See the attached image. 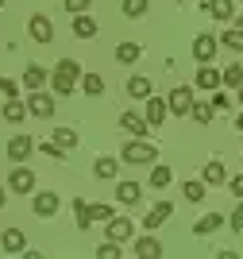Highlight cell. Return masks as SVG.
<instances>
[{
  "label": "cell",
  "mask_w": 243,
  "mask_h": 259,
  "mask_svg": "<svg viewBox=\"0 0 243 259\" xmlns=\"http://www.w3.org/2000/svg\"><path fill=\"white\" fill-rule=\"evenodd\" d=\"M77 77H81V66H77V58H62V62L54 66L51 89L58 93V97H70V93L77 89Z\"/></svg>",
  "instance_id": "1"
},
{
  "label": "cell",
  "mask_w": 243,
  "mask_h": 259,
  "mask_svg": "<svg viewBox=\"0 0 243 259\" xmlns=\"http://www.w3.org/2000/svg\"><path fill=\"white\" fill-rule=\"evenodd\" d=\"M155 155H159V147L135 136V140H131V143L124 147V155H120V159H124V162H131V166H139V162H155Z\"/></svg>",
  "instance_id": "2"
},
{
  "label": "cell",
  "mask_w": 243,
  "mask_h": 259,
  "mask_svg": "<svg viewBox=\"0 0 243 259\" xmlns=\"http://www.w3.org/2000/svg\"><path fill=\"white\" fill-rule=\"evenodd\" d=\"M27 112L39 120H51L54 116V97L46 93V89H31V97H27Z\"/></svg>",
  "instance_id": "3"
},
{
  "label": "cell",
  "mask_w": 243,
  "mask_h": 259,
  "mask_svg": "<svg viewBox=\"0 0 243 259\" xmlns=\"http://www.w3.org/2000/svg\"><path fill=\"white\" fill-rule=\"evenodd\" d=\"M216 47H220L216 35H197V39H193V58H197V62H212V58H216Z\"/></svg>",
  "instance_id": "4"
},
{
  "label": "cell",
  "mask_w": 243,
  "mask_h": 259,
  "mask_svg": "<svg viewBox=\"0 0 243 259\" xmlns=\"http://www.w3.org/2000/svg\"><path fill=\"white\" fill-rule=\"evenodd\" d=\"M27 31H31L35 43H51V39H54V23L46 20V16H39V12H35L31 20H27Z\"/></svg>",
  "instance_id": "5"
},
{
  "label": "cell",
  "mask_w": 243,
  "mask_h": 259,
  "mask_svg": "<svg viewBox=\"0 0 243 259\" xmlns=\"http://www.w3.org/2000/svg\"><path fill=\"white\" fill-rule=\"evenodd\" d=\"M166 105H170V112H178V116H189V108H193V89H189V85L174 89Z\"/></svg>",
  "instance_id": "6"
},
{
  "label": "cell",
  "mask_w": 243,
  "mask_h": 259,
  "mask_svg": "<svg viewBox=\"0 0 243 259\" xmlns=\"http://www.w3.org/2000/svg\"><path fill=\"white\" fill-rule=\"evenodd\" d=\"M131 232H135V225H131V217H112V221H108V240H116V244H124V240H131Z\"/></svg>",
  "instance_id": "7"
},
{
  "label": "cell",
  "mask_w": 243,
  "mask_h": 259,
  "mask_svg": "<svg viewBox=\"0 0 243 259\" xmlns=\"http://www.w3.org/2000/svg\"><path fill=\"white\" fill-rule=\"evenodd\" d=\"M8 190H12V194H31V190H35V174L23 170V166H20V170H12L8 174Z\"/></svg>",
  "instance_id": "8"
},
{
  "label": "cell",
  "mask_w": 243,
  "mask_h": 259,
  "mask_svg": "<svg viewBox=\"0 0 243 259\" xmlns=\"http://www.w3.org/2000/svg\"><path fill=\"white\" fill-rule=\"evenodd\" d=\"M35 217H42V221H46V217H54L58 213V194H51V190H42V194H35Z\"/></svg>",
  "instance_id": "9"
},
{
  "label": "cell",
  "mask_w": 243,
  "mask_h": 259,
  "mask_svg": "<svg viewBox=\"0 0 243 259\" xmlns=\"http://www.w3.org/2000/svg\"><path fill=\"white\" fill-rule=\"evenodd\" d=\"M120 128L124 132H131V136H139V140H143V136H147V116H139V112H124V116H120Z\"/></svg>",
  "instance_id": "10"
},
{
  "label": "cell",
  "mask_w": 243,
  "mask_h": 259,
  "mask_svg": "<svg viewBox=\"0 0 243 259\" xmlns=\"http://www.w3.org/2000/svg\"><path fill=\"white\" fill-rule=\"evenodd\" d=\"M31 151H35V143L27 140V136H16V140H8V159H12V162H23Z\"/></svg>",
  "instance_id": "11"
},
{
  "label": "cell",
  "mask_w": 243,
  "mask_h": 259,
  "mask_svg": "<svg viewBox=\"0 0 243 259\" xmlns=\"http://www.w3.org/2000/svg\"><path fill=\"white\" fill-rule=\"evenodd\" d=\"M166 112H170V105L162 97H147V124L151 128H159L162 120H166Z\"/></svg>",
  "instance_id": "12"
},
{
  "label": "cell",
  "mask_w": 243,
  "mask_h": 259,
  "mask_svg": "<svg viewBox=\"0 0 243 259\" xmlns=\"http://www.w3.org/2000/svg\"><path fill=\"white\" fill-rule=\"evenodd\" d=\"M23 244H27V240H23V232H20V228H8V232H0V248L8 251V255H20V251H23Z\"/></svg>",
  "instance_id": "13"
},
{
  "label": "cell",
  "mask_w": 243,
  "mask_h": 259,
  "mask_svg": "<svg viewBox=\"0 0 243 259\" xmlns=\"http://www.w3.org/2000/svg\"><path fill=\"white\" fill-rule=\"evenodd\" d=\"M201 8L205 12H209V16H216V20H220V23H228V20H232V0H201Z\"/></svg>",
  "instance_id": "14"
},
{
  "label": "cell",
  "mask_w": 243,
  "mask_h": 259,
  "mask_svg": "<svg viewBox=\"0 0 243 259\" xmlns=\"http://www.w3.org/2000/svg\"><path fill=\"white\" fill-rule=\"evenodd\" d=\"M116 170H120V162L108 159V155H101V159L93 162V174L101 178V182H112V178H116Z\"/></svg>",
  "instance_id": "15"
},
{
  "label": "cell",
  "mask_w": 243,
  "mask_h": 259,
  "mask_svg": "<svg viewBox=\"0 0 243 259\" xmlns=\"http://www.w3.org/2000/svg\"><path fill=\"white\" fill-rule=\"evenodd\" d=\"M170 213H174V205H170V201H159V205L143 217V225H147V228H159L162 221H170Z\"/></svg>",
  "instance_id": "16"
},
{
  "label": "cell",
  "mask_w": 243,
  "mask_h": 259,
  "mask_svg": "<svg viewBox=\"0 0 243 259\" xmlns=\"http://www.w3.org/2000/svg\"><path fill=\"white\" fill-rule=\"evenodd\" d=\"M23 89H46V70L42 66H27L23 70Z\"/></svg>",
  "instance_id": "17"
},
{
  "label": "cell",
  "mask_w": 243,
  "mask_h": 259,
  "mask_svg": "<svg viewBox=\"0 0 243 259\" xmlns=\"http://www.w3.org/2000/svg\"><path fill=\"white\" fill-rule=\"evenodd\" d=\"M201 178H205L209 186H228V170H224V162H216V159H212L209 166H205V174H201Z\"/></svg>",
  "instance_id": "18"
},
{
  "label": "cell",
  "mask_w": 243,
  "mask_h": 259,
  "mask_svg": "<svg viewBox=\"0 0 243 259\" xmlns=\"http://www.w3.org/2000/svg\"><path fill=\"white\" fill-rule=\"evenodd\" d=\"M220 225H224V213H205L201 221L193 225V232H197V236H209V232H216Z\"/></svg>",
  "instance_id": "19"
},
{
  "label": "cell",
  "mask_w": 243,
  "mask_h": 259,
  "mask_svg": "<svg viewBox=\"0 0 243 259\" xmlns=\"http://www.w3.org/2000/svg\"><path fill=\"white\" fill-rule=\"evenodd\" d=\"M116 197H120V205H135L139 197H143V190H139V182H120Z\"/></svg>",
  "instance_id": "20"
},
{
  "label": "cell",
  "mask_w": 243,
  "mask_h": 259,
  "mask_svg": "<svg viewBox=\"0 0 243 259\" xmlns=\"http://www.w3.org/2000/svg\"><path fill=\"white\" fill-rule=\"evenodd\" d=\"M131 251H135V255H143V259H159V255H162V244H159L155 236H143Z\"/></svg>",
  "instance_id": "21"
},
{
  "label": "cell",
  "mask_w": 243,
  "mask_h": 259,
  "mask_svg": "<svg viewBox=\"0 0 243 259\" xmlns=\"http://www.w3.org/2000/svg\"><path fill=\"white\" fill-rule=\"evenodd\" d=\"M74 35H77V39H93V35H96V20H89L85 12H77V16H74Z\"/></svg>",
  "instance_id": "22"
},
{
  "label": "cell",
  "mask_w": 243,
  "mask_h": 259,
  "mask_svg": "<svg viewBox=\"0 0 243 259\" xmlns=\"http://www.w3.org/2000/svg\"><path fill=\"white\" fill-rule=\"evenodd\" d=\"M197 85H201V89H216V85H224V81H220V74H216L209 62H201V70H197Z\"/></svg>",
  "instance_id": "23"
},
{
  "label": "cell",
  "mask_w": 243,
  "mask_h": 259,
  "mask_svg": "<svg viewBox=\"0 0 243 259\" xmlns=\"http://www.w3.org/2000/svg\"><path fill=\"white\" fill-rule=\"evenodd\" d=\"M139 54H143V47H139V43H120L116 47V62L131 66V62H139Z\"/></svg>",
  "instance_id": "24"
},
{
  "label": "cell",
  "mask_w": 243,
  "mask_h": 259,
  "mask_svg": "<svg viewBox=\"0 0 243 259\" xmlns=\"http://www.w3.org/2000/svg\"><path fill=\"white\" fill-rule=\"evenodd\" d=\"M220 43L228 47V51H243V27H224Z\"/></svg>",
  "instance_id": "25"
},
{
  "label": "cell",
  "mask_w": 243,
  "mask_h": 259,
  "mask_svg": "<svg viewBox=\"0 0 243 259\" xmlns=\"http://www.w3.org/2000/svg\"><path fill=\"white\" fill-rule=\"evenodd\" d=\"M81 89L89 97H101V93H105V77L101 74H81Z\"/></svg>",
  "instance_id": "26"
},
{
  "label": "cell",
  "mask_w": 243,
  "mask_h": 259,
  "mask_svg": "<svg viewBox=\"0 0 243 259\" xmlns=\"http://www.w3.org/2000/svg\"><path fill=\"white\" fill-rule=\"evenodd\" d=\"M54 143H58L62 151H74L77 147V132L74 128H54Z\"/></svg>",
  "instance_id": "27"
},
{
  "label": "cell",
  "mask_w": 243,
  "mask_h": 259,
  "mask_svg": "<svg viewBox=\"0 0 243 259\" xmlns=\"http://www.w3.org/2000/svg\"><path fill=\"white\" fill-rule=\"evenodd\" d=\"M23 116H27V105H20L16 97H8V105H4V120H8V124H20Z\"/></svg>",
  "instance_id": "28"
},
{
  "label": "cell",
  "mask_w": 243,
  "mask_h": 259,
  "mask_svg": "<svg viewBox=\"0 0 243 259\" xmlns=\"http://www.w3.org/2000/svg\"><path fill=\"white\" fill-rule=\"evenodd\" d=\"M151 81L147 77H127V97H151Z\"/></svg>",
  "instance_id": "29"
},
{
  "label": "cell",
  "mask_w": 243,
  "mask_h": 259,
  "mask_svg": "<svg viewBox=\"0 0 243 259\" xmlns=\"http://www.w3.org/2000/svg\"><path fill=\"white\" fill-rule=\"evenodd\" d=\"M220 81H224V85H243V66H239V62H232V66H228V70L220 74Z\"/></svg>",
  "instance_id": "30"
},
{
  "label": "cell",
  "mask_w": 243,
  "mask_h": 259,
  "mask_svg": "<svg viewBox=\"0 0 243 259\" xmlns=\"http://www.w3.org/2000/svg\"><path fill=\"white\" fill-rule=\"evenodd\" d=\"M212 112H216V108H212V105H201V101H193V108H189V116L197 120V124H209Z\"/></svg>",
  "instance_id": "31"
},
{
  "label": "cell",
  "mask_w": 243,
  "mask_h": 259,
  "mask_svg": "<svg viewBox=\"0 0 243 259\" xmlns=\"http://www.w3.org/2000/svg\"><path fill=\"white\" fill-rule=\"evenodd\" d=\"M170 178H174V174H170V166H155V170H151V186H155V190H166Z\"/></svg>",
  "instance_id": "32"
},
{
  "label": "cell",
  "mask_w": 243,
  "mask_h": 259,
  "mask_svg": "<svg viewBox=\"0 0 243 259\" xmlns=\"http://www.w3.org/2000/svg\"><path fill=\"white\" fill-rule=\"evenodd\" d=\"M74 217H77V228H89V225H93V217H89V201L77 197V201H74Z\"/></svg>",
  "instance_id": "33"
},
{
  "label": "cell",
  "mask_w": 243,
  "mask_h": 259,
  "mask_svg": "<svg viewBox=\"0 0 243 259\" xmlns=\"http://www.w3.org/2000/svg\"><path fill=\"white\" fill-rule=\"evenodd\" d=\"M89 217H93V221H105V225H108V221L116 217V209L105 205V201H96V205H89Z\"/></svg>",
  "instance_id": "34"
},
{
  "label": "cell",
  "mask_w": 243,
  "mask_h": 259,
  "mask_svg": "<svg viewBox=\"0 0 243 259\" xmlns=\"http://www.w3.org/2000/svg\"><path fill=\"white\" fill-rule=\"evenodd\" d=\"M147 4H151V0H124L120 8H124V16H131V20H135V16H143V12H147Z\"/></svg>",
  "instance_id": "35"
},
{
  "label": "cell",
  "mask_w": 243,
  "mask_h": 259,
  "mask_svg": "<svg viewBox=\"0 0 243 259\" xmlns=\"http://www.w3.org/2000/svg\"><path fill=\"white\" fill-rule=\"evenodd\" d=\"M201 197H205V182H185V201H193V205H197Z\"/></svg>",
  "instance_id": "36"
},
{
  "label": "cell",
  "mask_w": 243,
  "mask_h": 259,
  "mask_svg": "<svg viewBox=\"0 0 243 259\" xmlns=\"http://www.w3.org/2000/svg\"><path fill=\"white\" fill-rule=\"evenodd\" d=\"M96 259H120V248H116V240H105V244L96 248Z\"/></svg>",
  "instance_id": "37"
},
{
  "label": "cell",
  "mask_w": 243,
  "mask_h": 259,
  "mask_svg": "<svg viewBox=\"0 0 243 259\" xmlns=\"http://www.w3.org/2000/svg\"><path fill=\"white\" fill-rule=\"evenodd\" d=\"M0 93H4V97H20V85H16L12 77H0Z\"/></svg>",
  "instance_id": "38"
},
{
  "label": "cell",
  "mask_w": 243,
  "mask_h": 259,
  "mask_svg": "<svg viewBox=\"0 0 243 259\" xmlns=\"http://www.w3.org/2000/svg\"><path fill=\"white\" fill-rule=\"evenodd\" d=\"M62 4H66V12H74V16H77V12H85L93 0H62Z\"/></svg>",
  "instance_id": "39"
},
{
  "label": "cell",
  "mask_w": 243,
  "mask_h": 259,
  "mask_svg": "<svg viewBox=\"0 0 243 259\" xmlns=\"http://www.w3.org/2000/svg\"><path fill=\"white\" fill-rule=\"evenodd\" d=\"M39 151H42V155H51V159H62V147H58L54 140H51V143H42Z\"/></svg>",
  "instance_id": "40"
},
{
  "label": "cell",
  "mask_w": 243,
  "mask_h": 259,
  "mask_svg": "<svg viewBox=\"0 0 243 259\" xmlns=\"http://www.w3.org/2000/svg\"><path fill=\"white\" fill-rule=\"evenodd\" d=\"M232 228H235V232H243V201L232 209Z\"/></svg>",
  "instance_id": "41"
},
{
  "label": "cell",
  "mask_w": 243,
  "mask_h": 259,
  "mask_svg": "<svg viewBox=\"0 0 243 259\" xmlns=\"http://www.w3.org/2000/svg\"><path fill=\"white\" fill-rule=\"evenodd\" d=\"M228 186H232V194L243 197V174H235V178H228Z\"/></svg>",
  "instance_id": "42"
},
{
  "label": "cell",
  "mask_w": 243,
  "mask_h": 259,
  "mask_svg": "<svg viewBox=\"0 0 243 259\" xmlns=\"http://www.w3.org/2000/svg\"><path fill=\"white\" fill-rule=\"evenodd\" d=\"M212 108H220V112H224V108H228V93H212Z\"/></svg>",
  "instance_id": "43"
},
{
  "label": "cell",
  "mask_w": 243,
  "mask_h": 259,
  "mask_svg": "<svg viewBox=\"0 0 243 259\" xmlns=\"http://www.w3.org/2000/svg\"><path fill=\"white\" fill-rule=\"evenodd\" d=\"M235 128H239V132H243V112H239V120H235Z\"/></svg>",
  "instance_id": "44"
},
{
  "label": "cell",
  "mask_w": 243,
  "mask_h": 259,
  "mask_svg": "<svg viewBox=\"0 0 243 259\" xmlns=\"http://www.w3.org/2000/svg\"><path fill=\"white\" fill-rule=\"evenodd\" d=\"M4 197H8V194H4V186H0V205H4Z\"/></svg>",
  "instance_id": "45"
},
{
  "label": "cell",
  "mask_w": 243,
  "mask_h": 259,
  "mask_svg": "<svg viewBox=\"0 0 243 259\" xmlns=\"http://www.w3.org/2000/svg\"><path fill=\"white\" fill-rule=\"evenodd\" d=\"M239 101H243V85H239Z\"/></svg>",
  "instance_id": "46"
},
{
  "label": "cell",
  "mask_w": 243,
  "mask_h": 259,
  "mask_svg": "<svg viewBox=\"0 0 243 259\" xmlns=\"http://www.w3.org/2000/svg\"><path fill=\"white\" fill-rule=\"evenodd\" d=\"M239 27H243V16H239Z\"/></svg>",
  "instance_id": "47"
},
{
  "label": "cell",
  "mask_w": 243,
  "mask_h": 259,
  "mask_svg": "<svg viewBox=\"0 0 243 259\" xmlns=\"http://www.w3.org/2000/svg\"><path fill=\"white\" fill-rule=\"evenodd\" d=\"M0 8H4V0H0Z\"/></svg>",
  "instance_id": "48"
}]
</instances>
